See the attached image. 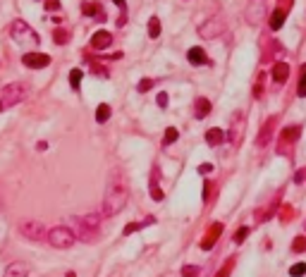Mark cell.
<instances>
[{
	"mask_svg": "<svg viewBox=\"0 0 306 277\" xmlns=\"http://www.w3.org/2000/svg\"><path fill=\"white\" fill-rule=\"evenodd\" d=\"M129 198V187H127V177L122 170H112L106 184V196H103V215L112 218L117 215Z\"/></svg>",
	"mask_w": 306,
	"mask_h": 277,
	"instance_id": "6da1fadb",
	"label": "cell"
},
{
	"mask_svg": "<svg viewBox=\"0 0 306 277\" xmlns=\"http://www.w3.org/2000/svg\"><path fill=\"white\" fill-rule=\"evenodd\" d=\"M29 93V86L24 82H15V84H7L2 91H0V103L2 108H12L17 103H22L27 98Z\"/></svg>",
	"mask_w": 306,
	"mask_h": 277,
	"instance_id": "7a4b0ae2",
	"label": "cell"
},
{
	"mask_svg": "<svg viewBox=\"0 0 306 277\" xmlns=\"http://www.w3.org/2000/svg\"><path fill=\"white\" fill-rule=\"evenodd\" d=\"M10 36H12V38H15L19 46H38V43H41L38 34L29 27L24 19H17V22H12V27H10Z\"/></svg>",
	"mask_w": 306,
	"mask_h": 277,
	"instance_id": "3957f363",
	"label": "cell"
},
{
	"mask_svg": "<svg viewBox=\"0 0 306 277\" xmlns=\"http://www.w3.org/2000/svg\"><path fill=\"white\" fill-rule=\"evenodd\" d=\"M46 239H48V244H51L53 249H72L74 242H77V234H74L70 227L57 225V227H53V229L48 232Z\"/></svg>",
	"mask_w": 306,
	"mask_h": 277,
	"instance_id": "277c9868",
	"label": "cell"
},
{
	"mask_svg": "<svg viewBox=\"0 0 306 277\" xmlns=\"http://www.w3.org/2000/svg\"><path fill=\"white\" fill-rule=\"evenodd\" d=\"M17 229H19V234L29 239V242H43L46 237H48V229H46V225L38 220V218H27V220H22L17 225Z\"/></svg>",
	"mask_w": 306,
	"mask_h": 277,
	"instance_id": "5b68a950",
	"label": "cell"
},
{
	"mask_svg": "<svg viewBox=\"0 0 306 277\" xmlns=\"http://www.w3.org/2000/svg\"><path fill=\"white\" fill-rule=\"evenodd\" d=\"M223 31H225V19L218 15V17H211V19H206V22L198 27V36L208 41V38H218Z\"/></svg>",
	"mask_w": 306,
	"mask_h": 277,
	"instance_id": "8992f818",
	"label": "cell"
},
{
	"mask_svg": "<svg viewBox=\"0 0 306 277\" xmlns=\"http://www.w3.org/2000/svg\"><path fill=\"white\" fill-rule=\"evenodd\" d=\"M242 134H244V115L242 112H234L232 120H230V132L225 137L232 141V146H239L242 143Z\"/></svg>",
	"mask_w": 306,
	"mask_h": 277,
	"instance_id": "52a82bcc",
	"label": "cell"
},
{
	"mask_svg": "<svg viewBox=\"0 0 306 277\" xmlns=\"http://www.w3.org/2000/svg\"><path fill=\"white\" fill-rule=\"evenodd\" d=\"M266 17V0H249L247 5V22L249 24H261V19Z\"/></svg>",
	"mask_w": 306,
	"mask_h": 277,
	"instance_id": "ba28073f",
	"label": "cell"
},
{
	"mask_svg": "<svg viewBox=\"0 0 306 277\" xmlns=\"http://www.w3.org/2000/svg\"><path fill=\"white\" fill-rule=\"evenodd\" d=\"M275 127H278V117H268L266 120V124L261 127V132H258V138H256V146H268L270 143V138L275 134Z\"/></svg>",
	"mask_w": 306,
	"mask_h": 277,
	"instance_id": "9c48e42d",
	"label": "cell"
},
{
	"mask_svg": "<svg viewBox=\"0 0 306 277\" xmlns=\"http://www.w3.org/2000/svg\"><path fill=\"white\" fill-rule=\"evenodd\" d=\"M22 62L29 69H43V67L51 65V55H46V53H24Z\"/></svg>",
	"mask_w": 306,
	"mask_h": 277,
	"instance_id": "30bf717a",
	"label": "cell"
},
{
	"mask_svg": "<svg viewBox=\"0 0 306 277\" xmlns=\"http://www.w3.org/2000/svg\"><path fill=\"white\" fill-rule=\"evenodd\" d=\"M223 234V222H213L211 227H208V232H206V237L201 239V249L203 251H211L216 246V242H218V237Z\"/></svg>",
	"mask_w": 306,
	"mask_h": 277,
	"instance_id": "8fae6325",
	"label": "cell"
},
{
	"mask_svg": "<svg viewBox=\"0 0 306 277\" xmlns=\"http://www.w3.org/2000/svg\"><path fill=\"white\" fill-rule=\"evenodd\" d=\"M72 232L77 234V239H79V242H86V244H93V242L98 239V232H96V229H91V227H86V225H82L79 218H74V229H72Z\"/></svg>",
	"mask_w": 306,
	"mask_h": 277,
	"instance_id": "7c38bea8",
	"label": "cell"
},
{
	"mask_svg": "<svg viewBox=\"0 0 306 277\" xmlns=\"http://www.w3.org/2000/svg\"><path fill=\"white\" fill-rule=\"evenodd\" d=\"M110 43H112V34L106 31V29H101V31H96V34L91 36V48H93V51H106Z\"/></svg>",
	"mask_w": 306,
	"mask_h": 277,
	"instance_id": "4fadbf2b",
	"label": "cell"
},
{
	"mask_svg": "<svg viewBox=\"0 0 306 277\" xmlns=\"http://www.w3.org/2000/svg\"><path fill=\"white\" fill-rule=\"evenodd\" d=\"M29 263H24V260H15V263H10L7 268H5V273H2V277H29Z\"/></svg>",
	"mask_w": 306,
	"mask_h": 277,
	"instance_id": "5bb4252c",
	"label": "cell"
},
{
	"mask_svg": "<svg viewBox=\"0 0 306 277\" xmlns=\"http://www.w3.org/2000/svg\"><path fill=\"white\" fill-rule=\"evenodd\" d=\"M103 213H84V215H79V220H82V225H86V227H91V229H96V232H101V222H103Z\"/></svg>",
	"mask_w": 306,
	"mask_h": 277,
	"instance_id": "9a60e30c",
	"label": "cell"
},
{
	"mask_svg": "<svg viewBox=\"0 0 306 277\" xmlns=\"http://www.w3.org/2000/svg\"><path fill=\"white\" fill-rule=\"evenodd\" d=\"M158 179H161V170L158 167H153V172H151V198L153 201H163V189H161V184H158Z\"/></svg>",
	"mask_w": 306,
	"mask_h": 277,
	"instance_id": "2e32d148",
	"label": "cell"
},
{
	"mask_svg": "<svg viewBox=\"0 0 306 277\" xmlns=\"http://www.w3.org/2000/svg\"><path fill=\"white\" fill-rule=\"evenodd\" d=\"M302 134V127L299 124H292V127H285L282 132H280V141L282 143H294L297 138Z\"/></svg>",
	"mask_w": 306,
	"mask_h": 277,
	"instance_id": "e0dca14e",
	"label": "cell"
},
{
	"mask_svg": "<svg viewBox=\"0 0 306 277\" xmlns=\"http://www.w3.org/2000/svg\"><path fill=\"white\" fill-rule=\"evenodd\" d=\"M187 60H189L192 65H196V67H201V65H208V55H206V51H203V48H189Z\"/></svg>",
	"mask_w": 306,
	"mask_h": 277,
	"instance_id": "ac0fdd59",
	"label": "cell"
},
{
	"mask_svg": "<svg viewBox=\"0 0 306 277\" xmlns=\"http://www.w3.org/2000/svg\"><path fill=\"white\" fill-rule=\"evenodd\" d=\"M273 82L275 84H282L287 82V77H289V65L287 62H275V67H273Z\"/></svg>",
	"mask_w": 306,
	"mask_h": 277,
	"instance_id": "d6986e66",
	"label": "cell"
},
{
	"mask_svg": "<svg viewBox=\"0 0 306 277\" xmlns=\"http://www.w3.org/2000/svg\"><path fill=\"white\" fill-rule=\"evenodd\" d=\"M208 112H211V101H208V98H196L194 101V117L196 120H203Z\"/></svg>",
	"mask_w": 306,
	"mask_h": 277,
	"instance_id": "ffe728a7",
	"label": "cell"
},
{
	"mask_svg": "<svg viewBox=\"0 0 306 277\" xmlns=\"http://www.w3.org/2000/svg\"><path fill=\"white\" fill-rule=\"evenodd\" d=\"M223 141H225V132H223V129L213 127V129H208V132H206V143H208V146H220Z\"/></svg>",
	"mask_w": 306,
	"mask_h": 277,
	"instance_id": "44dd1931",
	"label": "cell"
},
{
	"mask_svg": "<svg viewBox=\"0 0 306 277\" xmlns=\"http://www.w3.org/2000/svg\"><path fill=\"white\" fill-rule=\"evenodd\" d=\"M110 112L112 110L108 103H101V105L96 108V122H98V124H106V122L110 120Z\"/></svg>",
	"mask_w": 306,
	"mask_h": 277,
	"instance_id": "7402d4cb",
	"label": "cell"
},
{
	"mask_svg": "<svg viewBox=\"0 0 306 277\" xmlns=\"http://www.w3.org/2000/svg\"><path fill=\"white\" fill-rule=\"evenodd\" d=\"M285 17H287V10H282V7L275 10V12H273V17H270V29H273V31H278V29L285 24Z\"/></svg>",
	"mask_w": 306,
	"mask_h": 277,
	"instance_id": "603a6c76",
	"label": "cell"
},
{
	"mask_svg": "<svg viewBox=\"0 0 306 277\" xmlns=\"http://www.w3.org/2000/svg\"><path fill=\"white\" fill-rule=\"evenodd\" d=\"M84 15H89V17H93V15H98L101 19H103V12H101V7H98V2H84Z\"/></svg>",
	"mask_w": 306,
	"mask_h": 277,
	"instance_id": "cb8c5ba5",
	"label": "cell"
},
{
	"mask_svg": "<svg viewBox=\"0 0 306 277\" xmlns=\"http://www.w3.org/2000/svg\"><path fill=\"white\" fill-rule=\"evenodd\" d=\"M82 77H84V72H82V69H77V67H74V69L70 72V86H72L74 91H79V84H82Z\"/></svg>",
	"mask_w": 306,
	"mask_h": 277,
	"instance_id": "d4e9b609",
	"label": "cell"
},
{
	"mask_svg": "<svg viewBox=\"0 0 306 277\" xmlns=\"http://www.w3.org/2000/svg\"><path fill=\"white\" fill-rule=\"evenodd\" d=\"M148 36H151V38H158V36H161V22H158V17H151V19H148Z\"/></svg>",
	"mask_w": 306,
	"mask_h": 277,
	"instance_id": "484cf974",
	"label": "cell"
},
{
	"mask_svg": "<svg viewBox=\"0 0 306 277\" xmlns=\"http://www.w3.org/2000/svg\"><path fill=\"white\" fill-rule=\"evenodd\" d=\"M53 41H55L57 46H65V43L70 41V34H67L65 29H55V31H53Z\"/></svg>",
	"mask_w": 306,
	"mask_h": 277,
	"instance_id": "4316f807",
	"label": "cell"
},
{
	"mask_svg": "<svg viewBox=\"0 0 306 277\" xmlns=\"http://www.w3.org/2000/svg\"><path fill=\"white\" fill-rule=\"evenodd\" d=\"M180 137V132L175 129V127H167L165 129V137H163V146H170V143H175Z\"/></svg>",
	"mask_w": 306,
	"mask_h": 277,
	"instance_id": "83f0119b",
	"label": "cell"
},
{
	"mask_svg": "<svg viewBox=\"0 0 306 277\" xmlns=\"http://www.w3.org/2000/svg\"><path fill=\"white\" fill-rule=\"evenodd\" d=\"M289 275L292 277H304L306 275V263H294L289 268Z\"/></svg>",
	"mask_w": 306,
	"mask_h": 277,
	"instance_id": "f1b7e54d",
	"label": "cell"
},
{
	"mask_svg": "<svg viewBox=\"0 0 306 277\" xmlns=\"http://www.w3.org/2000/svg\"><path fill=\"white\" fill-rule=\"evenodd\" d=\"M297 93L304 98L306 96V65L302 67V79H299V86H297Z\"/></svg>",
	"mask_w": 306,
	"mask_h": 277,
	"instance_id": "f546056e",
	"label": "cell"
},
{
	"mask_svg": "<svg viewBox=\"0 0 306 277\" xmlns=\"http://www.w3.org/2000/svg\"><path fill=\"white\" fill-rule=\"evenodd\" d=\"M292 251H297V253L306 251V237H297V239L292 242Z\"/></svg>",
	"mask_w": 306,
	"mask_h": 277,
	"instance_id": "4dcf8cb0",
	"label": "cell"
},
{
	"mask_svg": "<svg viewBox=\"0 0 306 277\" xmlns=\"http://www.w3.org/2000/svg\"><path fill=\"white\" fill-rule=\"evenodd\" d=\"M151 86H153V79L144 77V79L139 82V86H137V91H139V93H146V91H151Z\"/></svg>",
	"mask_w": 306,
	"mask_h": 277,
	"instance_id": "1f68e13d",
	"label": "cell"
},
{
	"mask_svg": "<svg viewBox=\"0 0 306 277\" xmlns=\"http://www.w3.org/2000/svg\"><path fill=\"white\" fill-rule=\"evenodd\" d=\"M182 277H198V265H184L182 268Z\"/></svg>",
	"mask_w": 306,
	"mask_h": 277,
	"instance_id": "d6a6232c",
	"label": "cell"
},
{
	"mask_svg": "<svg viewBox=\"0 0 306 277\" xmlns=\"http://www.w3.org/2000/svg\"><path fill=\"white\" fill-rule=\"evenodd\" d=\"M213 189H216V187H213L211 182H206V187H203V201H206V203L213 201Z\"/></svg>",
	"mask_w": 306,
	"mask_h": 277,
	"instance_id": "836d02e7",
	"label": "cell"
},
{
	"mask_svg": "<svg viewBox=\"0 0 306 277\" xmlns=\"http://www.w3.org/2000/svg\"><path fill=\"white\" fill-rule=\"evenodd\" d=\"M247 234H249V227H242V229H237V234H234V244H242V242L247 239Z\"/></svg>",
	"mask_w": 306,
	"mask_h": 277,
	"instance_id": "e575fe53",
	"label": "cell"
},
{
	"mask_svg": "<svg viewBox=\"0 0 306 277\" xmlns=\"http://www.w3.org/2000/svg\"><path fill=\"white\" fill-rule=\"evenodd\" d=\"M232 265H234V263H232V260H227L223 268L218 270V275H216V277H227V275H230V270H232Z\"/></svg>",
	"mask_w": 306,
	"mask_h": 277,
	"instance_id": "d590c367",
	"label": "cell"
},
{
	"mask_svg": "<svg viewBox=\"0 0 306 277\" xmlns=\"http://www.w3.org/2000/svg\"><path fill=\"white\" fill-rule=\"evenodd\" d=\"M91 72H93V74H101V77H108V72H106L101 65H96V62L91 65Z\"/></svg>",
	"mask_w": 306,
	"mask_h": 277,
	"instance_id": "8d00e7d4",
	"label": "cell"
},
{
	"mask_svg": "<svg viewBox=\"0 0 306 277\" xmlns=\"http://www.w3.org/2000/svg\"><path fill=\"white\" fill-rule=\"evenodd\" d=\"M156 103H158L161 108H167V93H158V96H156Z\"/></svg>",
	"mask_w": 306,
	"mask_h": 277,
	"instance_id": "74e56055",
	"label": "cell"
},
{
	"mask_svg": "<svg viewBox=\"0 0 306 277\" xmlns=\"http://www.w3.org/2000/svg\"><path fill=\"white\" fill-rule=\"evenodd\" d=\"M198 172H201V174H211V172H213V165H211V163H203V165H198Z\"/></svg>",
	"mask_w": 306,
	"mask_h": 277,
	"instance_id": "f35d334b",
	"label": "cell"
},
{
	"mask_svg": "<svg viewBox=\"0 0 306 277\" xmlns=\"http://www.w3.org/2000/svg\"><path fill=\"white\" fill-rule=\"evenodd\" d=\"M46 7H48V10H57V7H60V2H57V0H48V5H46Z\"/></svg>",
	"mask_w": 306,
	"mask_h": 277,
	"instance_id": "ab89813d",
	"label": "cell"
},
{
	"mask_svg": "<svg viewBox=\"0 0 306 277\" xmlns=\"http://www.w3.org/2000/svg\"><path fill=\"white\" fill-rule=\"evenodd\" d=\"M65 277H77L74 273H65Z\"/></svg>",
	"mask_w": 306,
	"mask_h": 277,
	"instance_id": "60d3db41",
	"label": "cell"
},
{
	"mask_svg": "<svg viewBox=\"0 0 306 277\" xmlns=\"http://www.w3.org/2000/svg\"><path fill=\"white\" fill-rule=\"evenodd\" d=\"M0 110H5V108H2V103H0Z\"/></svg>",
	"mask_w": 306,
	"mask_h": 277,
	"instance_id": "b9f144b4",
	"label": "cell"
}]
</instances>
